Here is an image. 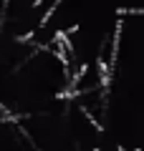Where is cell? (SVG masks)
Here are the masks:
<instances>
[{
  "label": "cell",
  "instance_id": "6da1fadb",
  "mask_svg": "<svg viewBox=\"0 0 144 151\" xmlns=\"http://www.w3.org/2000/svg\"><path fill=\"white\" fill-rule=\"evenodd\" d=\"M0 151H36L15 116L0 119Z\"/></svg>",
  "mask_w": 144,
  "mask_h": 151
}]
</instances>
